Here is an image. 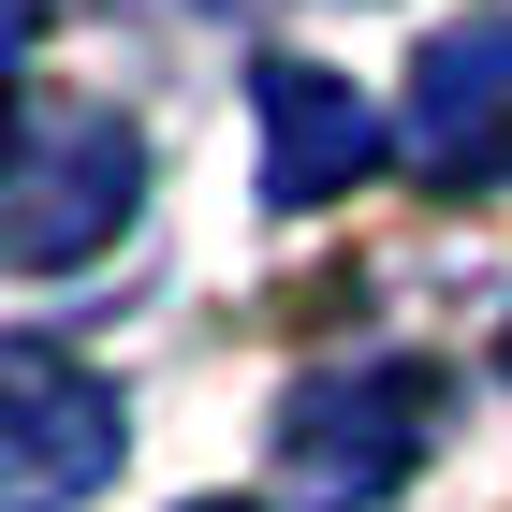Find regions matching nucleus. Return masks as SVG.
Returning a JSON list of instances; mask_svg holds the SVG:
<instances>
[{
    "mask_svg": "<svg viewBox=\"0 0 512 512\" xmlns=\"http://www.w3.org/2000/svg\"><path fill=\"white\" fill-rule=\"evenodd\" d=\"M118 469V381H88L74 352L0 366V512H74Z\"/></svg>",
    "mask_w": 512,
    "mask_h": 512,
    "instance_id": "1",
    "label": "nucleus"
},
{
    "mask_svg": "<svg viewBox=\"0 0 512 512\" xmlns=\"http://www.w3.org/2000/svg\"><path fill=\"white\" fill-rule=\"evenodd\" d=\"M410 147L439 176H512V30H454L410 88Z\"/></svg>",
    "mask_w": 512,
    "mask_h": 512,
    "instance_id": "2",
    "label": "nucleus"
},
{
    "mask_svg": "<svg viewBox=\"0 0 512 512\" xmlns=\"http://www.w3.org/2000/svg\"><path fill=\"white\" fill-rule=\"evenodd\" d=\"M264 118H278V161H264V191H278V205L352 191V176H366V147H381V118H366L337 74H308V59H278V74H264Z\"/></svg>",
    "mask_w": 512,
    "mask_h": 512,
    "instance_id": "3",
    "label": "nucleus"
},
{
    "mask_svg": "<svg viewBox=\"0 0 512 512\" xmlns=\"http://www.w3.org/2000/svg\"><path fill=\"white\" fill-rule=\"evenodd\" d=\"M0 59H15V0H0Z\"/></svg>",
    "mask_w": 512,
    "mask_h": 512,
    "instance_id": "4",
    "label": "nucleus"
}]
</instances>
